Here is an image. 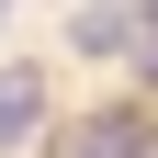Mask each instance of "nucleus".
<instances>
[{
    "label": "nucleus",
    "mask_w": 158,
    "mask_h": 158,
    "mask_svg": "<svg viewBox=\"0 0 158 158\" xmlns=\"http://www.w3.org/2000/svg\"><path fill=\"white\" fill-rule=\"evenodd\" d=\"M56 158H158V124L147 113H90V124L56 135Z\"/></svg>",
    "instance_id": "1"
},
{
    "label": "nucleus",
    "mask_w": 158,
    "mask_h": 158,
    "mask_svg": "<svg viewBox=\"0 0 158 158\" xmlns=\"http://www.w3.org/2000/svg\"><path fill=\"white\" fill-rule=\"evenodd\" d=\"M135 34H147L135 0H79V11H68V45L79 56H135Z\"/></svg>",
    "instance_id": "2"
},
{
    "label": "nucleus",
    "mask_w": 158,
    "mask_h": 158,
    "mask_svg": "<svg viewBox=\"0 0 158 158\" xmlns=\"http://www.w3.org/2000/svg\"><path fill=\"white\" fill-rule=\"evenodd\" d=\"M34 124H45V79L34 68H0V147H23Z\"/></svg>",
    "instance_id": "3"
}]
</instances>
